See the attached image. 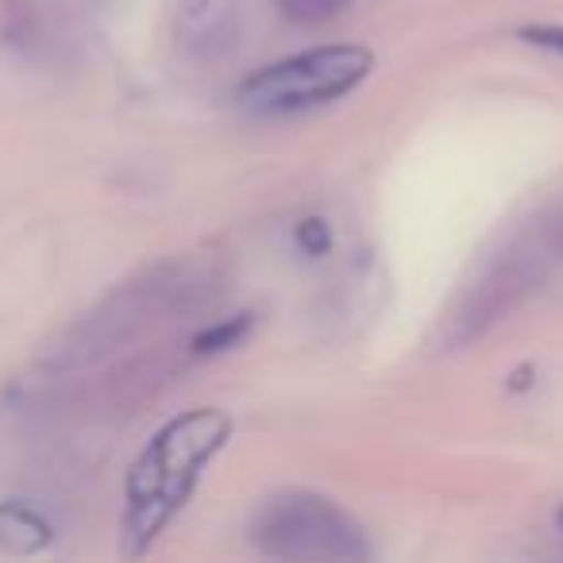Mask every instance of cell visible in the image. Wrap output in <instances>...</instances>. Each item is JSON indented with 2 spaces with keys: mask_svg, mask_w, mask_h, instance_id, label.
Instances as JSON below:
<instances>
[{
  "mask_svg": "<svg viewBox=\"0 0 563 563\" xmlns=\"http://www.w3.org/2000/svg\"><path fill=\"white\" fill-rule=\"evenodd\" d=\"M243 332H247V317H235L232 324H217V329H209L205 336H197L194 352H220V347H232Z\"/></svg>",
  "mask_w": 563,
  "mask_h": 563,
  "instance_id": "cell-7",
  "label": "cell"
},
{
  "mask_svg": "<svg viewBox=\"0 0 563 563\" xmlns=\"http://www.w3.org/2000/svg\"><path fill=\"white\" fill-rule=\"evenodd\" d=\"M178 40L189 55L217 58L235 43V0H178Z\"/></svg>",
  "mask_w": 563,
  "mask_h": 563,
  "instance_id": "cell-4",
  "label": "cell"
},
{
  "mask_svg": "<svg viewBox=\"0 0 563 563\" xmlns=\"http://www.w3.org/2000/svg\"><path fill=\"white\" fill-rule=\"evenodd\" d=\"M232 437V417L189 409L151 437L124 483V552L143 555L194 494L201 471Z\"/></svg>",
  "mask_w": 563,
  "mask_h": 563,
  "instance_id": "cell-1",
  "label": "cell"
},
{
  "mask_svg": "<svg viewBox=\"0 0 563 563\" xmlns=\"http://www.w3.org/2000/svg\"><path fill=\"white\" fill-rule=\"evenodd\" d=\"M371 66H375V55L355 43L301 51V55L282 58V63H271L243 78V86L235 89V104L255 117L306 112L360 89Z\"/></svg>",
  "mask_w": 563,
  "mask_h": 563,
  "instance_id": "cell-2",
  "label": "cell"
},
{
  "mask_svg": "<svg viewBox=\"0 0 563 563\" xmlns=\"http://www.w3.org/2000/svg\"><path fill=\"white\" fill-rule=\"evenodd\" d=\"M525 43H532V47H544V51H555V55H563V27H525L521 32Z\"/></svg>",
  "mask_w": 563,
  "mask_h": 563,
  "instance_id": "cell-8",
  "label": "cell"
},
{
  "mask_svg": "<svg viewBox=\"0 0 563 563\" xmlns=\"http://www.w3.org/2000/svg\"><path fill=\"white\" fill-rule=\"evenodd\" d=\"M347 0H274V9L294 24H321V20L336 16Z\"/></svg>",
  "mask_w": 563,
  "mask_h": 563,
  "instance_id": "cell-6",
  "label": "cell"
},
{
  "mask_svg": "<svg viewBox=\"0 0 563 563\" xmlns=\"http://www.w3.org/2000/svg\"><path fill=\"white\" fill-rule=\"evenodd\" d=\"M560 529H563V509H560Z\"/></svg>",
  "mask_w": 563,
  "mask_h": 563,
  "instance_id": "cell-9",
  "label": "cell"
},
{
  "mask_svg": "<svg viewBox=\"0 0 563 563\" xmlns=\"http://www.w3.org/2000/svg\"><path fill=\"white\" fill-rule=\"evenodd\" d=\"M251 544L271 560H367L360 525L321 494L266 498L251 521Z\"/></svg>",
  "mask_w": 563,
  "mask_h": 563,
  "instance_id": "cell-3",
  "label": "cell"
},
{
  "mask_svg": "<svg viewBox=\"0 0 563 563\" xmlns=\"http://www.w3.org/2000/svg\"><path fill=\"white\" fill-rule=\"evenodd\" d=\"M51 544V525L43 521L35 509L20 506V501H9V506H0V548H9V552H40V548Z\"/></svg>",
  "mask_w": 563,
  "mask_h": 563,
  "instance_id": "cell-5",
  "label": "cell"
}]
</instances>
